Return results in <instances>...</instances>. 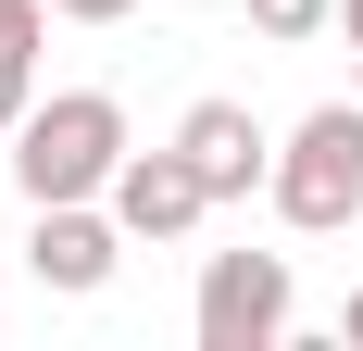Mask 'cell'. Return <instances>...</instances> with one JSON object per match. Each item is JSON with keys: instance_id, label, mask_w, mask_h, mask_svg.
Wrapping results in <instances>:
<instances>
[{"instance_id": "1", "label": "cell", "mask_w": 363, "mask_h": 351, "mask_svg": "<svg viewBox=\"0 0 363 351\" xmlns=\"http://www.w3.org/2000/svg\"><path fill=\"white\" fill-rule=\"evenodd\" d=\"M113 163H125V101L113 88H50V101L13 126V188L38 201H113Z\"/></svg>"}, {"instance_id": "2", "label": "cell", "mask_w": 363, "mask_h": 351, "mask_svg": "<svg viewBox=\"0 0 363 351\" xmlns=\"http://www.w3.org/2000/svg\"><path fill=\"white\" fill-rule=\"evenodd\" d=\"M276 226H301V239H338V226H363V88L351 101H313L276 139Z\"/></svg>"}, {"instance_id": "3", "label": "cell", "mask_w": 363, "mask_h": 351, "mask_svg": "<svg viewBox=\"0 0 363 351\" xmlns=\"http://www.w3.org/2000/svg\"><path fill=\"white\" fill-rule=\"evenodd\" d=\"M301 314L289 288V251H213L201 264V301H188V326H201V351H276Z\"/></svg>"}, {"instance_id": "4", "label": "cell", "mask_w": 363, "mask_h": 351, "mask_svg": "<svg viewBox=\"0 0 363 351\" xmlns=\"http://www.w3.org/2000/svg\"><path fill=\"white\" fill-rule=\"evenodd\" d=\"M113 264H125V213H101V201H38V226H26V276H38V288L101 301Z\"/></svg>"}, {"instance_id": "5", "label": "cell", "mask_w": 363, "mask_h": 351, "mask_svg": "<svg viewBox=\"0 0 363 351\" xmlns=\"http://www.w3.org/2000/svg\"><path fill=\"white\" fill-rule=\"evenodd\" d=\"M176 151L201 163V188H213V201L276 188V139H263V113H251V101H188V113H176Z\"/></svg>"}, {"instance_id": "6", "label": "cell", "mask_w": 363, "mask_h": 351, "mask_svg": "<svg viewBox=\"0 0 363 351\" xmlns=\"http://www.w3.org/2000/svg\"><path fill=\"white\" fill-rule=\"evenodd\" d=\"M113 213H125V239H188V226H201V213H213V188H201V163H188L176 139L163 151H125V163H113Z\"/></svg>"}, {"instance_id": "7", "label": "cell", "mask_w": 363, "mask_h": 351, "mask_svg": "<svg viewBox=\"0 0 363 351\" xmlns=\"http://www.w3.org/2000/svg\"><path fill=\"white\" fill-rule=\"evenodd\" d=\"M263 38H313V26H338V0H238Z\"/></svg>"}, {"instance_id": "8", "label": "cell", "mask_w": 363, "mask_h": 351, "mask_svg": "<svg viewBox=\"0 0 363 351\" xmlns=\"http://www.w3.org/2000/svg\"><path fill=\"white\" fill-rule=\"evenodd\" d=\"M38 113V50H0V139Z\"/></svg>"}, {"instance_id": "9", "label": "cell", "mask_w": 363, "mask_h": 351, "mask_svg": "<svg viewBox=\"0 0 363 351\" xmlns=\"http://www.w3.org/2000/svg\"><path fill=\"white\" fill-rule=\"evenodd\" d=\"M50 38V0H0V50H38Z\"/></svg>"}, {"instance_id": "10", "label": "cell", "mask_w": 363, "mask_h": 351, "mask_svg": "<svg viewBox=\"0 0 363 351\" xmlns=\"http://www.w3.org/2000/svg\"><path fill=\"white\" fill-rule=\"evenodd\" d=\"M50 13H75V26H113V13H125V0H50Z\"/></svg>"}, {"instance_id": "11", "label": "cell", "mask_w": 363, "mask_h": 351, "mask_svg": "<svg viewBox=\"0 0 363 351\" xmlns=\"http://www.w3.org/2000/svg\"><path fill=\"white\" fill-rule=\"evenodd\" d=\"M338 339H351V351H363V288H351V301H338Z\"/></svg>"}, {"instance_id": "12", "label": "cell", "mask_w": 363, "mask_h": 351, "mask_svg": "<svg viewBox=\"0 0 363 351\" xmlns=\"http://www.w3.org/2000/svg\"><path fill=\"white\" fill-rule=\"evenodd\" d=\"M351 88H363V26H351Z\"/></svg>"}, {"instance_id": "13", "label": "cell", "mask_w": 363, "mask_h": 351, "mask_svg": "<svg viewBox=\"0 0 363 351\" xmlns=\"http://www.w3.org/2000/svg\"><path fill=\"white\" fill-rule=\"evenodd\" d=\"M338 26H363V0H338Z\"/></svg>"}]
</instances>
